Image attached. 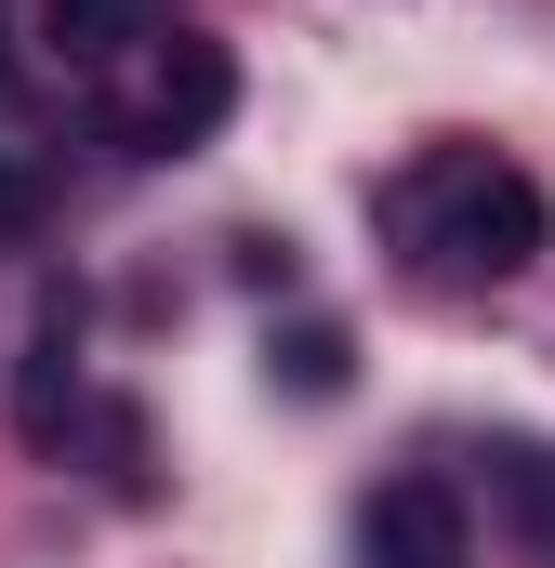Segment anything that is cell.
<instances>
[{"mask_svg":"<svg viewBox=\"0 0 555 568\" xmlns=\"http://www.w3.org/2000/svg\"><path fill=\"white\" fill-rule=\"evenodd\" d=\"M411 225H423V252H450L463 278L543 265V199H529V172H503V159H436L411 185Z\"/></svg>","mask_w":555,"mask_h":568,"instance_id":"6da1fadb","label":"cell"},{"mask_svg":"<svg viewBox=\"0 0 555 568\" xmlns=\"http://www.w3.org/2000/svg\"><path fill=\"white\" fill-rule=\"evenodd\" d=\"M357 556L371 568H476V516H463L450 476H397V489H371Z\"/></svg>","mask_w":555,"mask_h":568,"instance_id":"7a4b0ae2","label":"cell"},{"mask_svg":"<svg viewBox=\"0 0 555 568\" xmlns=\"http://www.w3.org/2000/svg\"><path fill=\"white\" fill-rule=\"evenodd\" d=\"M67 397H80V304L40 291V317H27V371H13V436L53 449V436H67Z\"/></svg>","mask_w":555,"mask_h":568,"instance_id":"3957f363","label":"cell"},{"mask_svg":"<svg viewBox=\"0 0 555 568\" xmlns=\"http://www.w3.org/2000/svg\"><path fill=\"white\" fill-rule=\"evenodd\" d=\"M225 106H239V67H225L212 40H172L159 80H145V145H199Z\"/></svg>","mask_w":555,"mask_h":568,"instance_id":"277c9868","label":"cell"},{"mask_svg":"<svg viewBox=\"0 0 555 568\" xmlns=\"http://www.w3.org/2000/svg\"><path fill=\"white\" fill-rule=\"evenodd\" d=\"M40 40L80 53V67H107V53H133V40H145V0H40Z\"/></svg>","mask_w":555,"mask_h":568,"instance_id":"5b68a950","label":"cell"},{"mask_svg":"<svg viewBox=\"0 0 555 568\" xmlns=\"http://www.w3.org/2000/svg\"><path fill=\"white\" fill-rule=\"evenodd\" d=\"M278 371H291L304 397H344V331H291V344H278Z\"/></svg>","mask_w":555,"mask_h":568,"instance_id":"8992f818","label":"cell"},{"mask_svg":"<svg viewBox=\"0 0 555 568\" xmlns=\"http://www.w3.org/2000/svg\"><path fill=\"white\" fill-rule=\"evenodd\" d=\"M0 225H27V185H13V172H0Z\"/></svg>","mask_w":555,"mask_h":568,"instance_id":"52a82bcc","label":"cell"},{"mask_svg":"<svg viewBox=\"0 0 555 568\" xmlns=\"http://www.w3.org/2000/svg\"><path fill=\"white\" fill-rule=\"evenodd\" d=\"M543 529H555V489H543Z\"/></svg>","mask_w":555,"mask_h":568,"instance_id":"ba28073f","label":"cell"}]
</instances>
